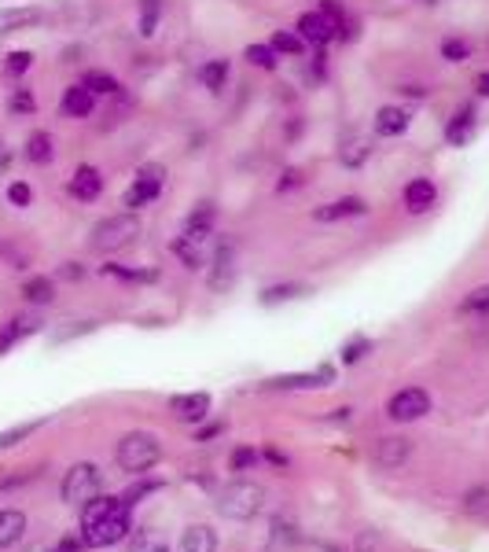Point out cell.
Masks as SVG:
<instances>
[{"instance_id":"d590c367","label":"cell","mask_w":489,"mask_h":552,"mask_svg":"<svg viewBox=\"0 0 489 552\" xmlns=\"http://www.w3.org/2000/svg\"><path fill=\"white\" fill-rule=\"evenodd\" d=\"M30 66H34V55H30V52H8V59H5V74H8V78H23Z\"/></svg>"},{"instance_id":"f546056e","label":"cell","mask_w":489,"mask_h":552,"mask_svg":"<svg viewBox=\"0 0 489 552\" xmlns=\"http://www.w3.org/2000/svg\"><path fill=\"white\" fill-rule=\"evenodd\" d=\"M309 295L306 284H276V288H265L261 291V306H276V302H291V299H302Z\"/></svg>"},{"instance_id":"6da1fadb","label":"cell","mask_w":489,"mask_h":552,"mask_svg":"<svg viewBox=\"0 0 489 552\" xmlns=\"http://www.w3.org/2000/svg\"><path fill=\"white\" fill-rule=\"evenodd\" d=\"M129 537V505L122 498H93L82 508V541L89 548H111Z\"/></svg>"},{"instance_id":"bcb514c9","label":"cell","mask_w":489,"mask_h":552,"mask_svg":"<svg viewBox=\"0 0 489 552\" xmlns=\"http://www.w3.org/2000/svg\"><path fill=\"white\" fill-rule=\"evenodd\" d=\"M298 184H302V170H288L284 177H279L276 192H291V188H298Z\"/></svg>"},{"instance_id":"e0dca14e","label":"cell","mask_w":489,"mask_h":552,"mask_svg":"<svg viewBox=\"0 0 489 552\" xmlns=\"http://www.w3.org/2000/svg\"><path fill=\"white\" fill-rule=\"evenodd\" d=\"M412 457V442L408 439H383L376 446V464L379 468H401Z\"/></svg>"},{"instance_id":"1f68e13d","label":"cell","mask_w":489,"mask_h":552,"mask_svg":"<svg viewBox=\"0 0 489 552\" xmlns=\"http://www.w3.org/2000/svg\"><path fill=\"white\" fill-rule=\"evenodd\" d=\"M272 52L276 55H302L306 52V41L298 37V34H291V30H279V34H272Z\"/></svg>"},{"instance_id":"f1b7e54d","label":"cell","mask_w":489,"mask_h":552,"mask_svg":"<svg viewBox=\"0 0 489 552\" xmlns=\"http://www.w3.org/2000/svg\"><path fill=\"white\" fill-rule=\"evenodd\" d=\"M82 85H85L93 96H118V93H122L118 78H114V74H107V71H89Z\"/></svg>"},{"instance_id":"4dcf8cb0","label":"cell","mask_w":489,"mask_h":552,"mask_svg":"<svg viewBox=\"0 0 489 552\" xmlns=\"http://www.w3.org/2000/svg\"><path fill=\"white\" fill-rule=\"evenodd\" d=\"M100 272H103V276H118V281H129V284H152V281H159V272H155V269H125V265H103Z\"/></svg>"},{"instance_id":"4fadbf2b","label":"cell","mask_w":489,"mask_h":552,"mask_svg":"<svg viewBox=\"0 0 489 552\" xmlns=\"http://www.w3.org/2000/svg\"><path fill=\"white\" fill-rule=\"evenodd\" d=\"M37 331H41V317H34V313L12 317V320L5 324V331H0V354H8L15 342H23L26 335H37Z\"/></svg>"},{"instance_id":"7a4b0ae2","label":"cell","mask_w":489,"mask_h":552,"mask_svg":"<svg viewBox=\"0 0 489 552\" xmlns=\"http://www.w3.org/2000/svg\"><path fill=\"white\" fill-rule=\"evenodd\" d=\"M118 468L129 471V475H144L152 471L159 460H162V442L152 435V431H129L122 442H118Z\"/></svg>"},{"instance_id":"ac0fdd59","label":"cell","mask_w":489,"mask_h":552,"mask_svg":"<svg viewBox=\"0 0 489 552\" xmlns=\"http://www.w3.org/2000/svg\"><path fill=\"white\" fill-rule=\"evenodd\" d=\"M210 229H214V206L202 202V206H195V211L188 214V222H184V240L202 243L210 236Z\"/></svg>"},{"instance_id":"8d00e7d4","label":"cell","mask_w":489,"mask_h":552,"mask_svg":"<svg viewBox=\"0 0 489 552\" xmlns=\"http://www.w3.org/2000/svg\"><path fill=\"white\" fill-rule=\"evenodd\" d=\"M442 55H445L449 63H464V59L471 55V41H464V37H445V41H442Z\"/></svg>"},{"instance_id":"74e56055","label":"cell","mask_w":489,"mask_h":552,"mask_svg":"<svg viewBox=\"0 0 489 552\" xmlns=\"http://www.w3.org/2000/svg\"><path fill=\"white\" fill-rule=\"evenodd\" d=\"M8 111H12V114H34V111H37V100H34V93L19 85V89L12 93V100H8Z\"/></svg>"},{"instance_id":"5b68a950","label":"cell","mask_w":489,"mask_h":552,"mask_svg":"<svg viewBox=\"0 0 489 552\" xmlns=\"http://www.w3.org/2000/svg\"><path fill=\"white\" fill-rule=\"evenodd\" d=\"M140 240V222L132 214H114V218H103L96 229H93V247L103 251V254H114V251H125Z\"/></svg>"},{"instance_id":"9a60e30c","label":"cell","mask_w":489,"mask_h":552,"mask_svg":"<svg viewBox=\"0 0 489 552\" xmlns=\"http://www.w3.org/2000/svg\"><path fill=\"white\" fill-rule=\"evenodd\" d=\"M63 114L66 118H89L93 114V107H96V96L85 89V85H70L66 93H63Z\"/></svg>"},{"instance_id":"4316f807","label":"cell","mask_w":489,"mask_h":552,"mask_svg":"<svg viewBox=\"0 0 489 552\" xmlns=\"http://www.w3.org/2000/svg\"><path fill=\"white\" fill-rule=\"evenodd\" d=\"M199 78H202V85H206L210 93H221L225 82H229V59H210L202 71H199Z\"/></svg>"},{"instance_id":"d4e9b609","label":"cell","mask_w":489,"mask_h":552,"mask_svg":"<svg viewBox=\"0 0 489 552\" xmlns=\"http://www.w3.org/2000/svg\"><path fill=\"white\" fill-rule=\"evenodd\" d=\"M331 380V369H320L317 376H276V380H269V387H279V390H306V387H324Z\"/></svg>"},{"instance_id":"52a82bcc","label":"cell","mask_w":489,"mask_h":552,"mask_svg":"<svg viewBox=\"0 0 489 552\" xmlns=\"http://www.w3.org/2000/svg\"><path fill=\"white\" fill-rule=\"evenodd\" d=\"M424 412H431V394H427L424 387H405V390H397V394L386 401V417L397 420V424L419 420Z\"/></svg>"},{"instance_id":"8fae6325","label":"cell","mask_w":489,"mask_h":552,"mask_svg":"<svg viewBox=\"0 0 489 552\" xmlns=\"http://www.w3.org/2000/svg\"><path fill=\"white\" fill-rule=\"evenodd\" d=\"M368 211L365 199L357 195H346V199H335V202H324L313 211V222H342V218H361Z\"/></svg>"},{"instance_id":"ba28073f","label":"cell","mask_w":489,"mask_h":552,"mask_svg":"<svg viewBox=\"0 0 489 552\" xmlns=\"http://www.w3.org/2000/svg\"><path fill=\"white\" fill-rule=\"evenodd\" d=\"M338 23H342V19H328L324 12H306V15L298 19V37H302L306 44H328V41L338 37Z\"/></svg>"},{"instance_id":"b9f144b4","label":"cell","mask_w":489,"mask_h":552,"mask_svg":"<svg viewBox=\"0 0 489 552\" xmlns=\"http://www.w3.org/2000/svg\"><path fill=\"white\" fill-rule=\"evenodd\" d=\"M8 199H12V206H30L34 192H30L26 181H12V184H8Z\"/></svg>"},{"instance_id":"d6986e66","label":"cell","mask_w":489,"mask_h":552,"mask_svg":"<svg viewBox=\"0 0 489 552\" xmlns=\"http://www.w3.org/2000/svg\"><path fill=\"white\" fill-rule=\"evenodd\" d=\"M177 552H218V534L210 530V527H188L184 534H181V545H177Z\"/></svg>"},{"instance_id":"836d02e7","label":"cell","mask_w":489,"mask_h":552,"mask_svg":"<svg viewBox=\"0 0 489 552\" xmlns=\"http://www.w3.org/2000/svg\"><path fill=\"white\" fill-rule=\"evenodd\" d=\"M243 55H247L250 66H261V71H276V59H279V55L272 52V44H250Z\"/></svg>"},{"instance_id":"f907efd6","label":"cell","mask_w":489,"mask_h":552,"mask_svg":"<svg viewBox=\"0 0 489 552\" xmlns=\"http://www.w3.org/2000/svg\"><path fill=\"white\" fill-rule=\"evenodd\" d=\"M478 96H489V71L478 78Z\"/></svg>"},{"instance_id":"2e32d148","label":"cell","mask_w":489,"mask_h":552,"mask_svg":"<svg viewBox=\"0 0 489 552\" xmlns=\"http://www.w3.org/2000/svg\"><path fill=\"white\" fill-rule=\"evenodd\" d=\"M368 159H372V136H349V141H342V148H338V163L342 166L361 170Z\"/></svg>"},{"instance_id":"83f0119b","label":"cell","mask_w":489,"mask_h":552,"mask_svg":"<svg viewBox=\"0 0 489 552\" xmlns=\"http://www.w3.org/2000/svg\"><path fill=\"white\" fill-rule=\"evenodd\" d=\"M23 295L34 306H48V302H55V284L48 281V276H34V281L23 284Z\"/></svg>"},{"instance_id":"7dc6e473","label":"cell","mask_w":489,"mask_h":552,"mask_svg":"<svg viewBox=\"0 0 489 552\" xmlns=\"http://www.w3.org/2000/svg\"><path fill=\"white\" fill-rule=\"evenodd\" d=\"M59 276H63V281H82V276H85V269H82L78 261H63Z\"/></svg>"},{"instance_id":"7bdbcfd3","label":"cell","mask_w":489,"mask_h":552,"mask_svg":"<svg viewBox=\"0 0 489 552\" xmlns=\"http://www.w3.org/2000/svg\"><path fill=\"white\" fill-rule=\"evenodd\" d=\"M354 552H386V548H383V537H379V534L365 530V534H357V541H354Z\"/></svg>"},{"instance_id":"f35d334b","label":"cell","mask_w":489,"mask_h":552,"mask_svg":"<svg viewBox=\"0 0 489 552\" xmlns=\"http://www.w3.org/2000/svg\"><path fill=\"white\" fill-rule=\"evenodd\" d=\"M37 428H41V420H34V424H19V428L5 431V435H0V449H12V446H19V442H23V439H30Z\"/></svg>"},{"instance_id":"ab89813d","label":"cell","mask_w":489,"mask_h":552,"mask_svg":"<svg viewBox=\"0 0 489 552\" xmlns=\"http://www.w3.org/2000/svg\"><path fill=\"white\" fill-rule=\"evenodd\" d=\"M464 313H489V288H474L464 302H460Z\"/></svg>"},{"instance_id":"5bb4252c","label":"cell","mask_w":489,"mask_h":552,"mask_svg":"<svg viewBox=\"0 0 489 552\" xmlns=\"http://www.w3.org/2000/svg\"><path fill=\"white\" fill-rule=\"evenodd\" d=\"M41 23H44L41 8H0V34L30 30V26H41Z\"/></svg>"},{"instance_id":"ee69618b","label":"cell","mask_w":489,"mask_h":552,"mask_svg":"<svg viewBox=\"0 0 489 552\" xmlns=\"http://www.w3.org/2000/svg\"><path fill=\"white\" fill-rule=\"evenodd\" d=\"M254 464H258V453H254V449H247V446H243V449H236V453H232V468H236V471H250Z\"/></svg>"},{"instance_id":"7c38bea8","label":"cell","mask_w":489,"mask_h":552,"mask_svg":"<svg viewBox=\"0 0 489 552\" xmlns=\"http://www.w3.org/2000/svg\"><path fill=\"white\" fill-rule=\"evenodd\" d=\"M100 192H103V173L96 166H78L74 177H70V195L82 202H93V199H100Z\"/></svg>"},{"instance_id":"d6a6232c","label":"cell","mask_w":489,"mask_h":552,"mask_svg":"<svg viewBox=\"0 0 489 552\" xmlns=\"http://www.w3.org/2000/svg\"><path fill=\"white\" fill-rule=\"evenodd\" d=\"M159 19H162V5H159V0H140V34L155 37Z\"/></svg>"},{"instance_id":"7402d4cb","label":"cell","mask_w":489,"mask_h":552,"mask_svg":"<svg viewBox=\"0 0 489 552\" xmlns=\"http://www.w3.org/2000/svg\"><path fill=\"white\" fill-rule=\"evenodd\" d=\"M26 534V516L19 508H0V548H12Z\"/></svg>"},{"instance_id":"44dd1931","label":"cell","mask_w":489,"mask_h":552,"mask_svg":"<svg viewBox=\"0 0 489 552\" xmlns=\"http://www.w3.org/2000/svg\"><path fill=\"white\" fill-rule=\"evenodd\" d=\"M232 281H236L232 243H225V247L218 251V258H214V272H210V288H214V291H225V288H232Z\"/></svg>"},{"instance_id":"ffe728a7","label":"cell","mask_w":489,"mask_h":552,"mask_svg":"<svg viewBox=\"0 0 489 552\" xmlns=\"http://www.w3.org/2000/svg\"><path fill=\"white\" fill-rule=\"evenodd\" d=\"M471 133H474V107H460V111L449 118V125H445V141H449L453 148H460V144L471 141Z\"/></svg>"},{"instance_id":"3957f363","label":"cell","mask_w":489,"mask_h":552,"mask_svg":"<svg viewBox=\"0 0 489 552\" xmlns=\"http://www.w3.org/2000/svg\"><path fill=\"white\" fill-rule=\"evenodd\" d=\"M265 505V490H261V482H250V478H236L229 482V487L218 494V512L225 519H254Z\"/></svg>"},{"instance_id":"60d3db41","label":"cell","mask_w":489,"mask_h":552,"mask_svg":"<svg viewBox=\"0 0 489 552\" xmlns=\"http://www.w3.org/2000/svg\"><path fill=\"white\" fill-rule=\"evenodd\" d=\"M368 350H372V342H368V339H354V342H349V347L342 350V365H357Z\"/></svg>"},{"instance_id":"8992f818","label":"cell","mask_w":489,"mask_h":552,"mask_svg":"<svg viewBox=\"0 0 489 552\" xmlns=\"http://www.w3.org/2000/svg\"><path fill=\"white\" fill-rule=\"evenodd\" d=\"M162 188H166V170H162V166H155V163L140 166V170H136V181H132L129 192H125V206H129V211H140V206L155 202V199L162 195Z\"/></svg>"},{"instance_id":"603a6c76","label":"cell","mask_w":489,"mask_h":552,"mask_svg":"<svg viewBox=\"0 0 489 552\" xmlns=\"http://www.w3.org/2000/svg\"><path fill=\"white\" fill-rule=\"evenodd\" d=\"M408 129V111L405 107H379L376 111V133L379 136H401Z\"/></svg>"},{"instance_id":"30bf717a","label":"cell","mask_w":489,"mask_h":552,"mask_svg":"<svg viewBox=\"0 0 489 552\" xmlns=\"http://www.w3.org/2000/svg\"><path fill=\"white\" fill-rule=\"evenodd\" d=\"M435 199H438L435 181L416 177V181H408V188H405V211H408V214H427L431 206H435Z\"/></svg>"},{"instance_id":"681fc988","label":"cell","mask_w":489,"mask_h":552,"mask_svg":"<svg viewBox=\"0 0 489 552\" xmlns=\"http://www.w3.org/2000/svg\"><path fill=\"white\" fill-rule=\"evenodd\" d=\"M8 166H12V152H8L5 141H0V173H8Z\"/></svg>"},{"instance_id":"c3c4849f","label":"cell","mask_w":489,"mask_h":552,"mask_svg":"<svg viewBox=\"0 0 489 552\" xmlns=\"http://www.w3.org/2000/svg\"><path fill=\"white\" fill-rule=\"evenodd\" d=\"M82 545H85V541H78V537H66V541H59V548H55V552H82Z\"/></svg>"},{"instance_id":"9c48e42d","label":"cell","mask_w":489,"mask_h":552,"mask_svg":"<svg viewBox=\"0 0 489 552\" xmlns=\"http://www.w3.org/2000/svg\"><path fill=\"white\" fill-rule=\"evenodd\" d=\"M170 412L181 420V424H199L206 420V412H210V394H177L170 398Z\"/></svg>"},{"instance_id":"484cf974","label":"cell","mask_w":489,"mask_h":552,"mask_svg":"<svg viewBox=\"0 0 489 552\" xmlns=\"http://www.w3.org/2000/svg\"><path fill=\"white\" fill-rule=\"evenodd\" d=\"M52 155H55V144H52V136H48L44 129L30 133V141H26V159H30L34 166H44V163H52Z\"/></svg>"},{"instance_id":"f6af8a7d","label":"cell","mask_w":489,"mask_h":552,"mask_svg":"<svg viewBox=\"0 0 489 552\" xmlns=\"http://www.w3.org/2000/svg\"><path fill=\"white\" fill-rule=\"evenodd\" d=\"M96 328V320H82L78 328H66V331H55V342H66V339H74V335H85V331H93Z\"/></svg>"},{"instance_id":"277c9868","label":"cell","mask_w":489,"mask_h":552,"mask_svg":"<svg viewBox=\"0 0 489 552\" xmlns=\"http://www.w3.org/2000/svg\"><path fill=\"white\" fill-rule=\"evenodd\" d=\"M100 487H103L100 468H96V464H89V460H82V464H74V468H70V471L63 475L59 494H63V501H66V505L85 508L93 498H100Z\"/></svg>"},{"instance_id":"e575fe53","label":"cell","mask_w":489,"mask_h":552,"mask_svg":"<svg viewBox=\"0 0 489 552\" xmlns=\"http://www.w3.org/2000/svg\"><path fill=\"white\" fill-rule=\"evenodd\" d=\"M173 254H177V258H181L188 269H202V254H199V243H191V240H184V236H181V240L173 243Z\"/></svg>"},{"instance_id":"cb8c5ba5","label":"cell","mask_w":489,"mask_h":552,"mask_svg":"<svg viewBox=\"0 0 489 552\" xmlns=\"http://www.w3.org/2000/svg\"><path fill=\"white\" fill-rule=\"evenodd\" d=\"M129 552H170V541L155 527H140L132 534V541H129Z\"/></svg>"}]
</instances>
